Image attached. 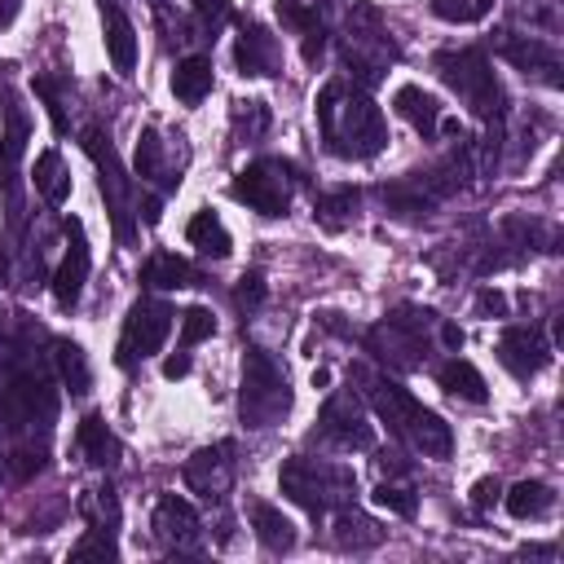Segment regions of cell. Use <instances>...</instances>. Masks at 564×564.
<instances>
[{"label": "cell", "mask_w": 564, "mask_h": 564, "mask_svg": "<svg viewBox=\"0 0 564 564\" xmlns=\"http://www.w3.org/2000/svg\"><path fill=\"white\" fill-rule=\"evenodd\" d=\"M57 370H62V379H66V388H70L75 397H84V392L93 388V370H88V361H84V348L70 344V339H57Z\"/></svg>", "instance_id": "83f0119b"}, {"label": "cell", "mask_w": 564, "mask_h": 564, "mask_svg": "<svg viewBox=\"0 0 564 564\" xmlns=\"http://www.w3.org/2000/svg\"><path fill=\"white\" fill-rule=\"evenodd\" d=\"M141 278H145L150 286H159V291H176V286H189V282H194V269H189V260H181V256H172V251H154V256L145 260Z\"/></svg>", "instance_id": "484cf974"}, {"label": "cell", "mask_w": 564, "mask_h": 564, "mask_svg": "<svg viewBox=\"0 0 564 564\" xmlns=\"http://www.w3.org/2000/svg\"><path fill=\"white\" fill-rule=\"evenodd\" d=\"M441 339H445V348H463V330H458L454 322H445V326H441Z\"/></svg>", "instance_id": "b9f144b4"}, {"label": "cell", "mask_w": 564, "mask_h": 564, "mask_svg": "<svg viewBox=\"0 0 564 564\" xmlns=\"http://www.w3.org/2000/svg\"><path fill=\"white\" fill-rule=\"evenodd\" d=\"M476 308H480V313H507V295H502V291H489V286H485V291L476 295Z\"/></svg>", "instance_id": "f35d334b"}, {"label": "cell", "mask_w": 564, "mask_h": 564, "mask_svg": "<svg viewBox=\"0 0 564 564\" xmlns=\"http://www.w3.org/2000/svg\"><path fill=\"white\" fill-rule=\"evenodd\" d=\"M137 176H163V141L154 128L137 137Z\"/></svg>", "instance_id": "1f68e13d"}, {"label": "cell", "mask_w": 564, "mask_h": 564, "mask_svg": "<svg viewBox=\"0 0 564 564\" xmlns=\"http://www.w3.org/2000/svg\"><path fill=\"white\" fill-rule=\"evenodd\" d=\"M260 300H264V278L251 269V273L238 278V304H242V308H256Z\"/></svg>", "instance_id": "d590c367"}, {"label": "cell", "mask_w": 564, "mask_h": 564, "mask_svg": "<svg viewBox=\"0 0 564 564\" xmlns=\"http://www.w3.org/2000/svg\"><path fill=\"white\" fill-rule=\"evenodd\" d=\"M229 480H234V445L229 441L207 445L185 463V485L203 498H220L229 489Z\"/></svg>", "instance_id": "8fae6325"}, {"label": "cell", "mask_w": 564, "mask_h": 564, "mask_svg": "<svg viewBox=\"0 0 564 564\" xmlns=\"http://www.w3.org/2000/svg\"><path fill=\"white\" fill-rule=\"evenodd\" d=\"M154 538L167 551H198V511L185 498H176V494L159 498V507H154Z\"/></svg>", "instance_id": "7c38bea8"}, {"label": "cell", "mask_w": 564, "mask_h": 564, "mask_svg": "<svg viewBox=\"0 0 564 564\" xmlns=\"http://www.w3.org/2000/svg\"><path fill=\"white\" fill-rule=\"evenodd\" d=\"M9 167H13V163H9V154H4V150H0V185H4V181H9Z\"/></svg>", "instance_id": "bcb514c9"}, {"label": "cell", "mask_w": 564, "mask_h": 564, "mask_svg": "<svg viewBox=\"0 0 564 564\" xmlns=\"http://www.w3.org/2000/svg\"><path fill=\"white\" fill-rule=\"evenodd\" d=\"M370 401H375V410L383 414V423H388L401 441H410V445L423 449L427 458H445V454H449L454 436H449V427L441 423V414H432L427 405H419L401 383H392V379H375Z\"/></svg>", "instance_id": "7a4b0ae2"}, {"label": "cell", "mask_w": 564, "mask_h": 564, "mask_svg": "<svg viewBox=\"0 0 564 564\" xmlns=\"http://www.w3.org/2000/svg\"><path fill=\"white\" fill-rule=\"evenodd\" d=\"M84 150H88V159H93L97 172H101V194H106V203H110L115 229H119V238H128V176H123V167H119V154H115L110 137H106L97 123L84 132Z\"/></svg>", "instance_id": "ba28073f"}, {"label": "cell", "mask_w": 564, "mask_h": 564, "mask_svg": "<svg viewBox=\"0 0 564 564\" xmlns=\"http://www.w3.org/2000/svg\"><path fill=\"white\" fill-rule=\"evenodd\" d=\"M502 507H507L516 520H542V516H551L555 494H551V485H542V480H520V485H511V489L502 494Z\"/></svg>", "instance_id": "ac0fdd59"}, {"label": "cell", "mask_w": 564, "mask_h": 564, "mask_svg": "<svg viewBox=\"0 0 564 564\" xmlns=\"http://www.w3.org/2000/svg\"><path fill=\"white\" fill-rule=\"evenodd\" d=\"M432 9L441 18H449V22H476V18H485L494 9V0H432Z\"/></svg>", "instance_id": "d6a6232c"}, {"label": "cell", "mask_w": 564, "mask_h": 564, "mask_svg": "<svg viewBox=\"0 0 564 564\" xmlns=\"http://www.w3.org/2000/svg\"><path fill=\"white\" fill-rule=\"evenodd\" d=\"M35 189H40L44 203H53V207H62V203L70 198V176H66L57 150H40V154H35Z\"/></svg>", "instance_id": "d4e9b609"}, {"label": "cell", "mask_w": 564, "mask_h": 564, "mask_svg": "<svg viewBox=\"0 0 564 564\" xmlns=\"http://www.w3.org/2000/svg\"><path fill=\"white\" fill-rule=\"evenodd\" d=\"M494 498H498V480H494V476H485V480H476V485H471V507H480V511H485Z\"/></svg>", "instance_id": "8d00e7d4"}, {"label": "cell", "mask_w": 564, "mask_h": 564, "mask_svg": "<svg viewBox=\"0 0 564 564\" xmlns=\"http://www.w3.org/2000/svg\"><path fill=\"white\" fill-rule=\"evenodd\" d=\"M212 57H185V62H176V70H172V93L185 101V106H198L207 93H212Z\"/></svg>", "instance_id": "44dd1931"}, {"label": "cell", "mask_w": 564, "mask_h": 564, "mask_svg": "<svg viewBox=\"0 0 564 564\" xmlns=\"http://www.w3.org/2000/svg\"><path fill=\"white\" fill-rule=\"evenodd\" d=\"M79 511L93 529V538H110L115 542V529H119V502H115V489L110 485H97L79 498Z\"/></svg>", "instance_id": "603a6c76"}, {"label": "cell", "mask_w": 564, "mask_h": 564, "mask_svg": "<svg viewBox=\"0 0 564 564\" xmlns=\"http://www.w3.org/2000/svg\"><path fill=\"white\" fill-rule=\"evenodd\" d=\"M234 62H238L242 75H273V66H278V40L260 22L242 18L238 44H234Z\"/></svg>", "instance_id": "4fadbf2b"}, {"label": "cell", "mask_w": 564, "mask_h": 564, "mask_svg": "<svg viewBox=\"0 0 564 564\" xmlns=\"http://www.w3.org/2000/svg\"><path fill=\"white\" fill-rule=\"evenodd\" d=\"M498 361L516 379H529V375H538L551 361V348H546V339H542L538 326H507L502 339H498Z\"/></svg>", "instance_id": "30bf717a"}, {"label": "cell", "mask_w": 564, "mask_h": 564, "mask_svg": "<svg viewBox=\"0 0 564 564\" xmlns=\"http://www.w3.org/2000/svg\"><path fill=\"white\" fill-rule=\"evenodd\" d=\"M357 198H361V194H357L352 185H339V189L322 194V198H317V212H313V216H317V225H322V229H330V234H339V229L357 216Z\"/></svg>", "instance_id": "4316f807"}, {"label": "cell", "mask_w": 564, "mask_h": 564, "mask_svg": "<svg viewBox=\"0 0 564 564\" xmlns=\"http://www.w3.org/2000/svg\"><path fill=\"white\" fill-rule=\"evenodd\" d=\"M35 93H40V97H44V106H48L53 132H66V110H62V93H57V84H53L48 75H35Z\"/></svg>", "instance_id": "e575fe53"}, {"label": "cell", "mask_w": 564, "mask_h": 564, "mask_svg": "<svg viewBox=\"0 0 564 564\" xmlns=\"http://www.w3.org/2000/svg\"><path fill=\"white\" fill-rule=\"evenodd\" d=\"M317 128H322L326 150L339 159H370L388 145V128H383L379 106L366 93L348 88L344 79H330L317 93Z\"/></svg>", "instance_id": "6da1fadb"}, {"label": "cell", "mask_w": 564, "mask_h": 564, "mask_svg": "<svg viewBox=\"0 0 564 564\" xmlns=\"http://www.w3.org/2000/svg\"><path fill=\"white\" fill-rule=\"evenodd\" d=\"M322 432H326L335 445H357V449H366V445L375 441V432H370V423L361 419V410H357L352 397L326 401V410H322Z\"/></svg>", "instance_id": "5bb4252c"}, {"label": "cell", "mask_w": 564, "mask_h": 564, "mask_svg": "<svg viewBox=\"0 0 564 564\" xmlns=\"http://www.w3.org/2000/svg\"><path fill=\"white\" fill-rule=\"evenodd\" d=\"M242 423L247 427H273L286 410H291V388H286V375L260 352V348H247V361H242Z\"/></svg>", "instance_id": "277c9868"}, {"label": "cell", "mask_w": 564, "mask_h": 564, "mask_svg": "<svg viewBox=\"0 0 564 564\" xmlns=\"http://www.w3.org/2000/svg\"><path fill=\"white\" fill-rule=\"evenodd\" d=\"M441 128H445L449 137H458V132H463V123H458V119H441Z\"/></svg>", "instance_id": "f6af8a7d"}, {"label": "cell", "mask_w": 564, "mask_h": 564, "mask_svg": "<svg viewBox=\"0 0 564 564\" xmlns=\"http://www.w3.org/2000/svg\"><path fill=\"white\" fill-rule=\"evenodd\" d=\"M185 238H189V247H198V251L212 256V260H225V256L234 251V238H229V229L220 225L216 212H198V216L185 225Z\"/></svg>", "instance_id": "7402d4cb"}, {"label": "cell", "mask_w": 564, "mask_h": 564, "mask_svg": "<svg viewBox=\"0 0 564 564\" xmlns=\"http://www.w3.org/2000/svg\"><path fill=\"white\" fill-rule=\"evenodd\" d=\"M291 189H295V172H291V163H282V159H256V163H247V167L234 176V185H229V194H234L238 203H247L251 212H260V216H286Z\"/></svg>", "instance_id": "5b68a950"}, {"label": "cell", "mask_w": 564, "mask_h": 564, "mask_svg": "<svg viewBox=\"0 0 564 564\" xmlns=\"http://www.w3.org/2000/svg\"><path fill=\"white\" fill-rule=\"evenodd\" d=\"M137 216H145V225H154V220H159V198H145Z\"/></svg>", "instance_id": "7bdbcfd3"}, {"label": "cell", "mask_w": 564, "mask_h": 564, "mask_svg": "<svg viewBox=\"0 0 564 564\" xmlns=\"http://www.w3.org/2000/svg\"><path fill=\"white\" fill-rule=\"evenodd\" d=\"M185 375H189V357L185 352H172L163 361V379H185Z\"/></svg>", "instance_id": "ab89813d"}, {"label": "cell", "mask_w": 564, "mask_h": 564, "mask_svg": "<svg viewBox=\"0 0 564 564\" xmlns=\"http://www.w3.org/2000/svg\"><path fill=\"white\" fill-rule=\"evenodd\" d=\"M18 9H22V0H0V31H9V26H13Z\"/></svg>", "instance_id": "60d3db41"}, {"label": "cell", "mask_w": 564, "mask_h": 564, "mask_svg": "<svg viewBox=\"0 0 564 564\" xmlns=\"http://www.w3.org/2000/svg\"><path fill=\"white\" fill-rule=\"evenodd\" d=\"M278 9V18L304 40V62H317V53H322V18H317V9H308V4H300V0H278L273 4Z\"/></svg>", "instance_id": "ffe728a7"}, {"label": "cell", "mask_w": 564, "mask_h": 564, "mask_svg": "<svg viewBox=\"0 0 564 564\" xmlns=\"http://www.w3.org/2000/svg\"><path fill=\"white\" fill-rule=\"evenodd\" d=\"M335 538H339V546L361 551V546H375V542L383 538V529H379L375 520L357 516V511H339V520H335Z\"/></svg>", "instance_id": "f1b7e54d"}, {"label": "cell", "mask_w": 564, "mask_h": 564, "mask_svg": "<svg viewBox=\"0 0 564 564\" xmlns=\"http://www.w3.org/2000/svg\"><path fill=\"white\" fill-rule=\"evenodd\" d=\"M212 335H216V317L203 304H194V308L181 313V348H194V344H203Z\"/></svg>", "instance_id": "4dcf8cb0"}, {"label": "cell", "mask_w": 564, "mask_h": 564, "mask_svg": "<svg viewBox=\"0 0 564 564\" xmlns=\"http://www.w3.org/2000/svg\"><path fill=\"white\" fill-rule=\"evenodd\" d=\"M436 75L458 93V97H467V106L476 110V115H494L498 110V79H494V70H489V62L476 53V48H463V53H436Z\"/></svg>", "instance_id": "8992f818"}, {"label": "cell", "mask_w": 564, "mask_h": 564, "mask_svg": "<svg viewBox=\"0 0 564 564\" xmlns=\"http://www.w3.org/2000/svg\"><path fill=\"white\" fill-rule=\"evenodd\" d=\"M88 264H93V256H88L84 225H79V216H66V256H62V264H57V273H53V300H57L62 308H75V304H79Z\"/></svg>", "instance_id": "9c48e42d"}, {"label": "cell", "mask_w": 564, "mask_h": 564, "mask_svg": "<svg viewBox=\"0 0 564 564\" xmlns=\"http://www.w3.org/2000/svg\"><path fill=\"white\" fill-rule=\"evenodd\" d=\"M194 13H198V18H207V22L216 26V22H225L229 0H194Z\"/></svg>", "instance_id": "74e56055"}, {"label": "cell", "mask_w": 564, "mask_h": 564, "mask_svg": "<svg viewBox=\"0 0 564 564\" xmlns=\"http://www.w3.org/2000/svg\"><path fill=\"white\" fill-rule=\"evenodd\" d=\"M75 445H79V454H84L93 467H110V463L119 458V441H115V432L106 427L101 414H84V419H79Z\"/></svg>", "instance_id": "2e32d148"}, {"label": "cell", "mask_w": 564, "mask_h": 564, "mask_svg": "<svg viewBox=\"0 0 564 564\" xmlns=\"http://www.w3.org/2000/svg\"><path fill=\"white\" fill-rule=\"evenodd\" d=\"M172 330V308L163 300H137L123 317V335H119V348H115V361L119 366H132L150 352H159V344L167 339Z\"/></svg>", "instance_id": "52a82bcc"}, {"label": "cell", "mask_w": 564, "mask_h": 564, "mask_svg": "<svg viewBox=\"0 0 564 564\" xmlns=\"http://www.w3.org/2000/svg\"><path fill=\"white\" fill-rule=\"evenodd\" d=\"M101 31H106V53L119 75H132L137 66V31L119 4H101Z\"/></svg>", "instance_id": "9a60e30c"}, {"label": "cell", "mask_w": 564, "mask_h": 564, "mask_svg": "<svg viewBox=\"0 0 564 564\" xmlns=\"http://www.w3.org/2000/svg\"><path fill=\"white\" fill-rule=\"evenodd\" d=\"M375 502H379V507H388V511H392V516H401V520H410V516L419 511L414 494H410V489H401V485H388V480L375 489Z\"/></svg>", "instance_id": "836d02e7"}, {"label": "cell", "mask_w": 564, "mask_h": 564, "mask_svg": "<svg viewBox=\"0 0 564 564\" xmlns=\"http://www.w3.org/2000/svg\"><path fill=\"white\" fill-rule=\"evenodd\" d=\"M392 110H397L414 132H423V137H432V132H436L441 106H436L419 84H401V88H397V97H392Z\"/></svg>", "instance_id": "e0dca14e"}, {"label": "cell", "mask_w": 564, "mask_h": 564, "mask_svg": "<svg viewBox=\"0 0 564 564\" xmlns=\"http://www.w3.org/2000/svg\"><path fill=\"white\" fill-rule=\"evenodd\" d=\"M278 480H282V494L291 502H300L313 520L326 516L330 502H339V498H348L357 489V476L348 467H339V463H313V458H291Z\"/></svg>", "instance_id": "3957f363"}, {"label": "cell", "mask_w": 564, "mask_h": 564, "mask_svg": "<svg viewBox=\"0 0 564 564\" xmlns=\"http://www.w3.org/2000/svg\"><path fill=\"white\" fill-rule=\"evenodd\" d=\"M247 516H251V529H256L260 546H269V551H291V546H295V524H291L278 507H269V502H251Z\"/></svg>", "instance_id": "d6986e66"}, {"label": "cell", "mask_w": 564, "mask_h": 564, "mask_svg": "<svg viewBox=\"0 0 564 564\" xmlns=\"http://www.w3.org/2000/svg\"><path fill=\"white\" fill-rule=\"evenodd\" d=\"M507 57L520 66V70H529V66H542L546 70V79L555 84V66H560V57H555V48H546V44H507Z\"/></svg>", "instance_id": "f546056e"}, {"label": "cell", "mask_w": 564, "mask_h": 564, "mask_svg": "<svg viewBox=\"0 0 564 564\" xmlns=\"http://www.w3.org/2000/svg\"><path fill=\"white\" fill-rule=\"evenodd\" d=\"M326 383H330V370H326V366H317V370H313V388H317V392H322V388H326Z\"/></svg>", "instance_id": "ee69618b"}, {"label": "cell", "mask_w": 564, "mask_h": 564, "mask_svg": "<svg viewBox=\"0 0 564 564\" xmlns=\"http://www.w3.org/2000/svg\"><path fill=\"white\" fill-rule=\"evenodd\" d=\"M441 388L449 392V397H463V401H485L489 397V388H485V375L471 366V361H463V357H449L445 366H441Z\"/></svg>", "instance_id": "cb8c5ba5"}]
</instances>
